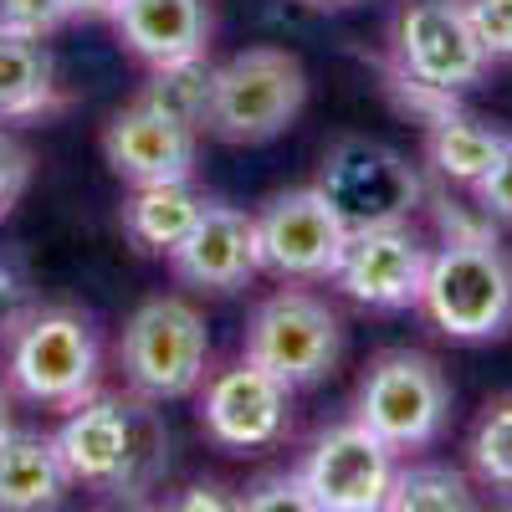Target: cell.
I'll return each instance as SVG.
<instances>
[{
	"mask_svg": "<svg viewBox=\"0 0 512 512\" xmlns=\"http://www.w3.org/2000/svg\"><path fill=\"white\" fill-rule=\"evenodd\" d=\"M0 323H6V313H0Z\"/></svg>",
	"mask_w": 512,
	"mask_h": 512,
	"instance_id": "obj_33",
	"label": "cell"
},
{
	"mask_svg": "<svg viewBox=\"0 0 512 512\" xmlns=\"http://www.w3.org/2000/svg\"><path fill=\"white\" fill-rule=\"evenodd\" d=\"M72 21H113L118 0H62Z\"/></svg>",
	"mask_w": 512,
	"mask_h": 512,
	"instance_id": "obj_29",
	"label": "cell"
},
{
	"mask_svg": "<svg viewBox=\"0 0 512 512\" xmlns=\"http://www.w3.org/2000/svg\"><path fill=\"white\" fill-rule=\"evenodd\" d=\"M354 420H364L384 446L420 451V446H431L446 431L451 384H446V374H441V364L431 354L390 349V354H379L364 369Z\"/></svg>",
	"mask_w": 512,
	"mask_h": 512,
	"instance_id": "obj_6",
	"label": "cell"
},
{
	"mask_svg": "<svg viewBox=\"0 0 512 512\" xmlns=\"http://www.w3.org/2000/svg\"><path fill=\"white\" fill-rule=\"evenodd\" d=\"M395 446H384L364 420H344L313 441L297 477L313 512H379L395 482Z\"/></svg>",
	"mask_w": 512,
	"mask_h": 512,
	"instance_id": "obj_10",
	"label": "cell"
},
{
	"mask_svg": "<svg viewBox=\"0 0 512 512\" xmlns=\"http://www.w3.org/2000/svg\"><path fill=\"white\" fill-rule=\"evenodd\" d=\"M205 210V195L190 185V180H164V185H134V195L123 200V236L134 241L139 251L149 256H169L190 226L200 221Z\"/></svg>",
	"mask_w": 512,
	"mask_h": 512,
	"instance_id": "obj_20",
	"label": "cell"
},
{
	"mask_svg": "<svg viewBox=\"0 0 512 512\" xmlns=\"http://www.w3.org/2000/svg\"><path fill=\"white\" fill-rule=\"evenodd\" d=\"M297 6H313V11H344V6H359V0H297Z\"/></svg>",
	"mask_w": 512,
	"mask_h": 512,
	"instance_id": "obj_32",
	"label": "cell"
},
{
	"mask_svg": "<svg viewBox=\"0 0 512 512\" xmlns=\"http://www.w3.org/2000/svg\"><path fill=\"white\" fill-rule=\"evenodd\" d=\"M425 267H431V246L410 231V221L359 226L338 251L333 282L344 297L374 313H400V308H420Z\"/></svg>",
	"mask_w": 512,
	"mask_h": 512,
	"instance_id": "obj_12",
	"label": "cell"
},
{
	"mask_svg": "<svg viewBox=\"0 0 512 512\" xmlns=\"http://www.w3.org/2000/svg\"><path fill=\"white\" fill-rule=\"evenodd\" d=\"M67 21L72 16L62 0H0V26L26 31V36H57Z\"/></svg>",
	"mask_w": 512,
	"mask_h": 512,
	"instance_id": "obj_26",
	"label": "cell"
},
{
	"mask_svg": "<svg viewBox=\"0 0 512 512\" xmlns=\"http://www.w3.org/2000/svg\"><path fill=\"white\" fill-rule=\"evenodd\" d=\"M420 308L446 338H461V344L502 338L512 328V251L487 226L446 221V236L425 267Z\"/></svg>",
	"mask_w": 512,
	"mask_h": 512,
	"instance_id": "obj_2",
	"label": "cell"
},
{
	"mask_svg": "<svg viewBox=\"0 0 512 512\" xmlns=\"http://www.w3.org/2000/svg\"><path fill=\"white\" fill-rule=\"evenodd\" d=\"M103 349L98 328L72 308H31L21 318H6V384L11 395L72 410L98 390Z\"/></svg>",
	"mask_w": 512,
	"mask_h": 512,
	"instance_id": "obj_3",
	"label": "cell"
},
{
	"mask_svg": "<svg viewBox=\"0 0 512 512\" xmlns=\"http://www.w3.org/2000/svg\"><path fill=\"white\" fill-rule=\"evenodd\" d=\"M492 62H512V0H466Z\"/></svg>",
	"mask_w": 512,
	"mask_h": 512,
	"instance_id": "obj_27",
	"label": "cell"
},
{
	"mask_svg": "<svg viewBox=\"0 0 512 512\" xmlns=\"http://www.w3.org/2000/svg\"><path fill=\"white\" fill-rule=\"evenodd\" d=\"M395 82H405L415 108L425 113V154H431L436 175L441 180H456V185H477L487 169H492V159H497V149H502L507 134H497L492 123H482L472 113H461L456 98H446V93L415 88V82L400 77V72H395Z\"/></svg>",
	"mask_w": 512,
	"mask_h": 512,
	"instance_id": "obj_16",
	"label": "cell"
},
{
	"mask_svg": "<svg viewBox=\"0 0 512 512\" xmlns=\"http://www.w3.org/2000/svg\"><path fill=\"white\" fill-rule=\"evenodd\" d=\"M472 190H477V210H482L487 221H507V226H512V134L502 139L492 169H487Z\"/></svg>",
	"mask_w": 512,
	"mask_h": 512,
	"instance_id": "obj_25",
	"label": "cell"
},
{
	"mask_svg": "<svg viewBox=\"0 0 512 512\" xmlns=\"http://www.w3.org/2000/svg\"><path fill=\"white\" fill-rule=\"evenodd\" d=\"M318 190L328 195V205L338 210V221H344L349 231L410 221L415 205L425 200L420 169L405 154L384 149L374 139L333 144L323 154V169H318Z\"/></svg>",
	"mask_w": 512,
	"mask_h": 512,
	"instance_id": "obj_9",
	"label": "cell"
},
{
	"mask_svg": "<svg viewBox=\"0 0 512 512\" xmlns=\"http://www.w3.org/2000/svg\"><path fill=\"white\" fill-rule=\"evenodd\" d=\"M103 159L123 185H164L195 175V123L144 98L118 108L103 128Z\"/></svg>",
	"mask_w": 512,
	"mask_h": 512,
	"instance_id": "obj_14",
	"label": "cell"
},
{
	"mask_svg": "<svg viewBox=\"0 0 512 512\" xmlns=\"http://www.w3.org/2000/svg\"><path fill=\"white\" fill-rule=\"evenodd\" d=\"M72 487L103 497H144L169 472V425L144 395H88L52 436Z\"/></svg>",
	"mask_w": 512,
	"mask_h": 512,
	"instance_id": "obj_1",
	"label": "cell"
},
{
	"mask_svg": "<svg viewBox=\"0 0 512 512\" xmlns=\"http://www.w3.org/2000/svg\"><path fill=\"white\" fill-rule=\"evenodd\" d=\"M344 354V323L313 292L282 287L246 323V359L277 374L287 390H308L328 379Z\"/></svg>",
	"mask_w": 512,
	"mask_h": 512,
	"instance_id": "obj_7",
	"label": "cell"
},
{
	"mask_svg": "<svg viewBox=\"0 0 512 512\" xmlns=\"http://www.w3.org/2000/svg\"><path fill=\"white\" fill-rule=\"evenodd\" d=\"M26 185H31V154H26L21 139H11L6 128H0V221L16 210Z\"/></svg>",
	"mask_w": 512,
	"mask_h": 512,
	"instance_id": "obj_28",
	"label": "cell"
},
{
	"mask_svg": "<svg viewBox=\"0 0 512 512\" xmlns=\"http://www.w3.org/2000/svg\"><path fill=\"white\" fill-rule=\"evenodd\" d=\"M472 472L492 492H512V400H497L472 431Z\"/></svg>",
	"mask_w": 512,
	"mask_h": 512,
	"instance_id": "obj_23",
	"label": "cell"
},
{
	"mask_svg": "<svg viewBox=\"0 0 512 512\" xmlns=\"http://www.w3.org/2000/svg\"><path fill=\"white\" fill-rule=\"evenodd\" d=\"M6 431H11V384L0 379V436H6Z\"/></svg>",
	"mask_w": 512,
	"mask_h": 512,
	"instance_id": "obj_31",
	"label": "cell"
},
{
	"mask_svg": "<svg viewBox=\"0 0 512 512\" xmlns=\"http://www.w3.org/2000/svg\"><path fill=\"white\" fill-rule=\"evenodd\" d=\"M200 425H205V436L216 446H226V451L277 446L287 436V425H292V390L277 374H267L262 364H251L241 354V364L221 369L205 384Z\"/></svg>",
	"mask_w": 512,
	"mask_h": 512,
	"instance_id": "obj_13",
	"label": "cell"
},
{
	"mask_svg": "<svg viewBox=\"0 0 512 512\" xmlns=\"http://www.w3.org/2000/svg\"><path fill=\"white\" fill-rule=\"evenodd\" d=\"M395 72L431 93H466L492 67L466 0H410L395 21Z\"/></svg>",
	"mask_w": 512,
	"mask_h": 512,
	"instance_id": "obj_8",
	"label": "cell"
},
{
	"mask_svg": "<svg viewBox=\"0 0 512 512\" xmlns=\"http://www.w3.org/2000/svg\"><path fill=\"white\" fill-rule=\"evenodd\" d=\"M210 88H216V67H210L205 57H185V62H164L154 67L149 88L139 93L144 103L175 113L195 128H205V113H210Z\"/></svg>",
	"mask_w": 512,
	"mask_h": 512,
	"instance_id": "obj_22",
	"label": "cell"
},
{
	"mask_svg": "<svg viewBox=\"0 0 512 512\" xmlns=\"http://www.w3.org/2000/svg\"><path fill=\"white\" fill-rule=\"evenodd\" d=\"M72 477L57 456L52 436L36 431H11L0 436V512H41L67 497Z\"/></svg>",
	"mask_w": 512,
	"mask_h": 512,
	"instance_id": "obj_19",
	"label": "cell"
},
{
	"mask_svg": "<svg viewBox=\"0 0 512 512\" xmlns=\"http://www.w3.org/2000/svg\"><path fill=\"white\" fill-rule=\"evenodd\" d=\"M241 507H251V512H313V502H308V487H303V477L297 472H277V477H262V482H251L246 492H241Z\"/></svg>",
	"mask_w": 512,
	"mask_h": 512,
	"instance_id": "obj_24",
	"label": "cell"
},
{
	"mask_svg": "<svg viewBox=\"0 0 512 512\" xmlns=\"http://www.w3.org/2000/svg\"><path fill=\"white\" fill-rule=\"evenodd\" d=\"M472 497V482H466L456 466L446 461H415V466H395L390 482V512H466Z\"/></svg>",
	"mask_w": 512,
	"mask_h": 512,
	"instance_id": "obj_21",
	"label": "cell"
},
{
	"mask_svg": "<svg viewBox=\"0 0 512 512\" xmlns=\"http://www.w3.org/2000/svg\"><path fill=\"white\" fill-rule=\"evenodd\" d=\"M175 507H241V497H221V487H190V497H180Z\"/></svg>",
	"mask_w": 512,
	"mask_h": 512,
	"instance_id": "obj_30",
	"label": "cell"
},
{
	"mask_svg": "<svg viewBox=\"0 0 512 512\" xmlns=\"http://www.w3.org/2000/svg\"><path fill=\"white\" fill-rule=\"evenodd\" d=\"M113 26L123 36V47L149 67L205 57V47H210L205 0H118Z\"/></svg>",
	"mask_w": 512,
	"mask_h": 512,
	"instance_id": "obj_17",
	"label": "cell"
},
{
	"mask_svg": "<svg viewBox=\"0 0 512 512\" xmlns=\"http://www.w3.org/2000/svg\"><path fill=\"white\" fill-rule=\"evenodd\" d=\"M308 103V72L282 47H246L216 67L205 128L221 144H267L297 123Z\"/></svg>",
	"mask_w": 512,
	"mask_h": 512,
	"instance_id": "obj_4",
	"label": "cell"
},
{
	"mask_svg": "<svg viewBox=\"0 0 512 512\" xmlns=\"http://www.w3.org/2000/svg\"><path fill=\"white\" fill-rule=\"evenodd\" d=\"M349 241V226L318 185L282 190L256 216V246H262V272L282 282H328L338 267V251Z\"/></svg>",
	"mask_w": 512,
	"mask_h": 512,
	"instance_id": "obj_11",
	"label": "cell"
},
{
	"mask_svg": "<svg viewBox=\"0 0 512 512\" xmlns=\"http://www.w3.org/2000/svg\"><path fill=\"white\" fill-rule=\"evenodd\" d=\"M57 108H62V82L47 52V36L0 26V123L47 118Z\"/></svg>",
	"mask_w": 512,
	"mask_h": 512,
	"instance_id": "obj_18",
	"label": "cell"
},
{
	"mask_svg": "<svg viewBox=\"0 0 512 512\" xmlns=\"http://www.w3.org/2000/svg\"><path fill=\"white\" fill-rule=\"evenodd\" d=\"M175 277L195 292H241L262 272V246H256V216L221 200H205L190 236L169 251Z\"/></svg>",
	"mask_w": 512,
	"mask_h": 512,
	"instance_id": "obj_15",
	"label": "cell"
},
{
	"mask_svg": "<svg viewBox=\"0 0 512 512\" xmlns=\"http://www.w3.org/2000/svg\"><path fill=\"white\" fill-rule=\"evenodd\" d=\"M118 364H123L128 390L154 400V405L195 395L200 379H205V364H210L205 318L185 303V297H149V303L123 323Z\"/></svg>",
	"mask_w": 512,
	"mask_h": 512,
	"instance_id": "obj_5",
	"label": "cell"
}]
</instances>
